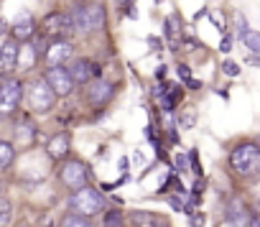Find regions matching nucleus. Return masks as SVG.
I'll return each instance as SVG.
<instances>
[{"instance_id": "nucleus-1", "label": "nucleus", "mask_w": 260, "mask_h": 227, "mask_svg": "<svg viewBox=\"0 0 260 227\" xmlns=\"http://www.w3.org/2000/svg\"><path fill=\"white\" fill-rule=\"evenodd\" d=\"M69 209H72L74 214L89 219V217H94L97 212L105 209V197H102V191H97L94 186H82V189L72 191V197H69Z\"/></svg>"}, {"instance_id": "nucleus-2", "label": "nucleus", "mask_w": 260, "mask_h": 227, "mask_svg": "<svg viewBox=\"0 0 260 227\" xmlns=\"http://www.w3.org/2000/svg\"><path fill=\"white\" fill-rule=\"evenodd\" d=\"M69 21H72V31L79 34H94L105 26V8L102 6H82V8H72L69 11Z\"/></svg>"}, {"instance_id": "nucleus-3", "label": "nucleus", "mask_w": 260, "mask_h": 227, "mask_svg": "<svg viewBox=\"0 0 260 227\" xmlns=\"http://www.w3.org/2000/svg\"><path fill=\"white\" fill-rule=\"evenodd\" d=\"M230 166L240 176H255L260 169V151L255 143H240L230 153Z\"/></svg>"}, {"instance_id": "nucleus-4", "label": "nucleus", "mask_w": 260, "mask_h": 227, "mask_svg": "<svg viewBox=\"0 0 260 227\" xmlns=\"http://www.w3.org/2000/svg\"><path fill=\"white\" fill-rule=\"evenodd\" d=\"M21 97H23V84L18 79H3L0 82V120L13 115L21 105Z\"/></svg>"}, {"instance_id": "nucleus-5", "label": "nucleus", "mask_w": 260, "mask_h": 227, "mask_svg": "<svg viewBox=\"0 0 260 227\" xmlns=\"http://www.w3.org/2000/svg\"><path fill=\"white\" fill-rule=\"evenodd\" d=\"M54 102H56V97H54V92L49 89V84L44 79H34L28 84V105H31L34 112L44 115V112H49L54 107Z\"/></svg>"}, {"instance_id": "nucleus-6", "label": "nucleus", "mask_w": 260, "mask_h": 227, "mask_svg": "<svg viewBox=\"0 0 260 227\" xmlns=\"http://www.w3.org/2000/svg\"><path fill=\"white\" fill-rule=\"evenodd\" d=\"M59 179L64 181V186H69L72 191H77V189L87 186V181H89V169H87V164H82V161H69V164L61 166Z\"/></svg>"}, {"instance_id": "nucleus-7", "label": "nucleus", "mask_w": 260, "mask_h": 227, "mask_svg": "<svg viewBox=\"0 0 260 227\" xmlns=\"http://www.w3.org/2000/svg\"><path fill=\"white\" fill-rule=\"evenodd\" d=\"M72 84H89L92 79H100V64H94L92 59H77L67 67Z\"/></svg>"}, {"instance_id": "nucleus-8", "label": "nucleus", "mask_w": 260, "mask_h": 227, "mask_svg": "<svg viewBox=\"0 0 260 227\" xmlns=\"http://www.w3.org/2000/svg\"><path fill=\"white\" fill-rule=\"evenodd\" d=\"M44 82L49 84V89L54 92V97H67V94L74 89L67 67H49L46 74H44Z\"/></svg>"}, {"instance_id": "nucleus-9", "label": "nucleus", "mask_w": 260, "mask_h": 227, "mask_svg": "<svg viewBox=\"0 0 260 227\" xmlns=\"http://www.w3.org/2000/svg\"><path fill=\"white\" fill-rule=\"evenodd\" d=\"M21 59V44L16 39H6L3 49H0V79H8Z\"/></svg>"}, {"instance_id": "nucleus-10", "label": "nucleus", "mask_w": 260, "mask_h": 227, "mask_svg": "<svg viewBox=\"0 0 260 227\" xmlns=\"http://www.w3.org/2000/svg\"><path fill=\"white\" fill-rule=\"evenodd\" d=\"M250 214H252V212L245 207V202H242L240 197L230 199V204H227V209H224V219H227L230 227H247V224H250Z\"/></svg>"}, {"instance_id": "nucleus-11", "label": "nucleus", "mask_w": 260, "mask_h": 227, "mask_svg": "<svg viewBox=\"0 0 260 227\" xmlns=\"http://www.w3.org/2000/svg\"><path fill=\"white\" fill-rule=\"evenodd\" d=\"M44 34L46 36H61V34H69L72 31V21H69V13H49L41 23Z\"/></svg>"}, {"instance_id": "nucleus-12", "label": "nucleus", "mask_w": 260, "mask_h": 227, "mask_svg": "<svg viewBox=\"0 0 260 227\" xmlns=\"http://www.w3.org/2000/svg\"><path fill=\"white\" fill-rule=\"evenodd\" d=\"M72 54H74L72 51V44L64 41V39H56L46 49V61H49V67H64V61L72 59Z\"/></svg>"}, {"instance_id": "nucleus-13", "label": "nucleus", "mask_w": 260, "mask_h": 227, "mask_svg": "<svg viewBox=\"0 0 260 227\" xmlns=\"http://www.w3.org/2000/svg\"><path fill=\"white\" fill-rule=\"evenodd\" d=\"M112 97V84L105 82V79H92L89 82V89H87V100L92 105H102Z\"/></svg>"}, {"instance_id": "nucleus-14", "label": "nucleus", "mask_w": 260, "mask_h": 227, "mask_svg": "<svg viewBox=\"0 0 260 227\" xmlns=\"http://www.w3.org/2000/svg\"><path fill=\"white\" fill-rule=\"evenodd\" d=\"M34 28H36L34 18H31V16H21V18H16V23H13V36H11V39L26 41V39L34 36Z\"/></svg>"}, {"instance_id": "nucleus-15", "label": "nucleus", "mask_w": 260, "mask_h": 227, "mask_svg": "<svg viewBox=\"0 0 260 227\" xmlns=\"http://www.w3.org/2000/svg\"><path fill=\"white\" fill-rule=\"evenodd\" d=\"M46 151H49V156L51 158H64L67 153H69V136L67 133H56L51 141H49V146H46Z\"/></svg>"}, {"instance_id": "nucleus-16", "label": "nucleus", "mask_w": 260, "mask_h": 227, "mask_svg": "<svg viewBox=\"0 0 260 227\" xmlns=\"http://www.w3.org/2000/svg\"><path fill=\"white\" fill-rule=\"evenodd\" d=\"M127 222H130V227H158V219L151 214V212H133L127 217Z\"/></svg>"}, {"instance_id": "nucleus-17", "label": "nucleus", "mask_w": 260, "mask_h": 227, "mask_svg": "<svg viewBox=\"0 0 260 227\" xmlns=\"http://www.w3.org/2000/svg\"><path fill=\"white\" fill-rule=\"evenodd\" d=\"M13 158H16V151H13V146H11L8 141H0V171L11 169Z\"/></svg>"}, {"instance_id": "nucleus-18", "label": "nucleus", "mask_w": 260, "mask_h": 227, "mask_svg": "<svg viewBox=\"0 0 260 227\" xmlns=\"http://www.w3.org/2000/svg\"><path fill=\"white\" fill-rule=\"evenodd\" d=\"M59 227H94V224H92V219H87V217H79V214L69 212V214H64V217H61V224H59Z\"/></svg>"}, {"instance_id": "nucleus-19", "label": "nucleus", "mask_w": 260, "mask_h": 227, "mask_svg": "<svg viewBox=\"0 0 260 227\" xmlns=\"http://www.w3.org/2000/svg\"><path fill=\"white\" fill-rule=\"evenodd\" d=\"M240 41H242L252 54H257V51H260V36H257V31H252V28L242 31V34H240Z\"/></svg>"}, {"instance_id": "nucleus-20", "label": "nucleus", "mask_w": 260, "mask_h": 227, "mask_svg": "<svg viewBox=\"0 0 260 227\" xmlns=\"http://www.w3.org/2000/svg\"><path fill=\"white\" fill-rule=\"evenodd\" d=\"M122 212L112 209V212H105V227H122Z\"/></svg>"}, {"instance_id": "nucleus-21", "label": "nucleus", "mask_w": 260, "mask_h": 227, "mask_svg": "<svg viewBox=\"0 0 260 227\" xmlns=\"http://www.w3.org/2000/svg\"><path fill=\"white\" fill-rule=\"evenodd\" d=\"M11 222V202L0 199V227H6Z\"/></svg>"}, {"instance_id": "nucleus-22", "label": "nucleus", "mask_w": 260, "mask_h": 227, "mask_svg": "<svg viewBox=\"0 0 260 227\" xmlns=\"http://www.w3.org/2000/svg\"><path fill=\"white\" fill-rule=\"evenodd\" d=\"M222 69H224V74H227V77H237V74H240V67H237L235 61H224V64H222Z\"/></svg>"}, {"instance_id": "nucleus-23", "label": "nucleus", "mask_w": 260, "mask_h": 227, "mask_svg": "<svg viewBox=\"0 0 260 227\" xmlns=\"http://www.w3.org/2000/svg\"><path fill=\"white\" fill-rule=\"evenodd\" d=\"M189 224H191V227H202V224H204V214H194V212H189Z\"/></svg>"}, {"instance_id": "nucleus-24", "label": "nucleus", "mask_w": 260, "mask_h": 227, "mask_svg": "<svg viewBox=\"0 0 260 227\" xmlns=\"http://www.w3.org/2000/svg\"><path fill=\"white\" fill-rule=\"evenodd\" d=\"M219 51H224V54H227V51H232V36H224V39H222Z\"/></svg>"}, {"instance_id": "nucleus-25", "label": "nucleus", "mask_w": 260, "mask_h": 227, "mask_svg": "<svg viewBox=\"0 0 260 227\" xmlns=\"http://www.w3.org/2000/svg\"><path fill=\"white\" fill-rule=\"evenodd\" d=\"M176 169L179 171H186V156L184 153H176Z\"/></svg>"}, {"instance_id": "nucleus-26", "label": "nucleus", "mask_w": 260, "mask_h": 227, "mask_svg": "<svg viewBox=\"0 0 260 227\" xmlns=\"http://www.w3.org/2000/svg\"><path fill=\"white\" fill-rule=\"evenodd\" d=\"M179 77L189 82V79H191V72H189V67H184V64H181V67H179Z\"/></svg>"}, {"instance_id": "nucleus-27", "label": "nucleus", "mask_w": 260, "mask_h": 227, "mask_svg": "<svg viewBox=\"0 0 260 227\" xmlns=\"http://www.w3.org/2000/svg\"><path fill=\"white\" fill-rule=\"evenodd\" d=\"M189 158H191V166H194V174H199V176H202V164H199V161H197V156H194V153H191V156H189Z\"/></svg>"}, {"instance_id": "nucleus-28", "label": "nucleus", "mask_w": 260, "mask_h": 227, "mask_svg": "<svg viewBox=\"0 0 260 227\" xmlns=\"http://www.w3.org/2000/svg\"><path fill=\"white\" fill-rule=\"evenodd\" d=\"M189 87H191V89H202V84H199L197 79H189Z\"/></svg>"}, {"instance_id": "nucleus-29", "label": "nucleus", "mask_w": 260, "mask_h": 227, "mask_svg": "<svg viewBox=\"0 0 260 227\" xmlns=\"http://www.w3.org/2000/svg\"><path fill=\"white\" fill-rule=\"evenodd\" d=\"M0 197H3V181H0Z\"/></svg>"}]
</instances>
